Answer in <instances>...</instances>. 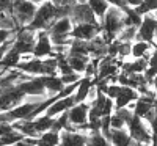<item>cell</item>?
<instances>
[{
	"instance_id": "6",
	"label": "cell",
	"mask_w": 157,
	"mask_h": 146,
	"mask_svg": "<svg viewBox=\"0 0 157 146\" xmlns=\"http://www.w3.org/2000/svg\"><path fill=\"white\" fill-rule=\"evenodd\" d=\"M33 57L36 58H47L54 57V46H52L50 36L47 30H39L36 32V41L33 47Z\"/></svg>"
},
{
	"instance_id": "30",
	"label": "cell",
	"mask_w": 157,
	"mask_h": 146,
	"mask_svg": "<svg viewBox=\"0 0 157 146\" xmlns=\"http://www.w3.org/2000/svg\"><path fill=\"white\" fill-rule=\"evenodd\" d=\"M0 29L13 30V32L17 30V25L14 24V21H13V17H11V14L8 11H2V13H0Z\"/></svg>"
},
{
	"instance_id": "5",
	"label": "cell",
	"mask_w": 157,
	"mask_h": 146,
	"mask_svg": "<svg viewBox=\"0 0 157 146\" xmlns=\"http://www.w3.org/2000/svg\"><path fill=\"white\" fill-rule=\"evenodd\" d=\"M69 19L74 25L75 24H98L99 22L86 2H74L71 5Z\"/></svg>"
},
{
	"instance_id": "7",
	"label": "cell",
	"mask_w": 157,
	"mask_h": 146,
	"mask_svg": "<svg viewBox=\"0 0 157 146\" xmlns=\"http://www.w3.org/2000/svg\"><path fill=\"white\" fill-rule=\"evenodd\" d=\"M155 25H157V19L152 14H145L143 16L141 24L137 27V41H146L154 44V33H155Z\"/></svg>"
},
{
	"instance_id": "24",
	"label": "cell",
	"mask_w": 157,
	"mask_h": 146,
	"mask_svg": "<svg viewBox=\"0 0 157 146\" xmlns=\"http://www.w3.org/2000/svg\"><path fill=\"white\" fill-rule=\"evenodd\" d=\"M32 121H33V126H35V130L38 132V135H41L43 132L52 129L55 118H50V116H47V115H39V116H36L35 119H32Z\"/></svg>"
},
{
	"instance_id": "47",
	"label": "cell",
	"mask_w": 157,
	"mask_h": 146,
	"mask_svg": "<svg viewBox=\"0 0 157 146\" xmlns=\"http://www.w3.org/2000/svg\"><path fill=\"white\" fill-rule=\"evenodd\" d=\"M0 13H2V11H0Z\"/></svg>"
},
{
	"instance_id": "46",
	"label": "cell",
	"mask_w": 157,
	"mask_h": 146,
	"mask_svg": "<svg viewBox=\"0 0 157 146\" xmlns=\"http://www.w3.org/2000/svg\"><path fill=\"white\" fill-rule=\"evenodd\" d=\"M138 146H151V144H138Z\"/></svg>"
},
{
	"instance_id": "45",
	"label": "cell",
	"mask_w": 157,
	"mask_h": 146,
	"mask_svg": "<svg viewBox=\"0 0 157 146\" xmlns=\"http://www.w3.org/2000/svg\"><path fill=\"white\" fill-rule=\"evenodd\" d=\"M72 2H86V0H72Z\"/></svg>"
},
{
	"instance_id": "9",
	"label": "cell",
	"mask_w": 157,
	"mask_h": 146,
	"mask_svg": "<svg viewBox=\"0 0 157 146\" xmlns=\"http://www.w3.org/2000/svg\"><path fill=\"white\" fill-rule=\"evenodd\" d=\"M88 109L90 104L88 102H80V104H74L72 107L68 110V121L71 126L75 129L82 124L88 123Z\"/></svg>"
},
{
	"instance_id": "27",
	"label": "cell",
	"mask_w": 157,
	"mask_h": 146,
	"mask_svg": "<svg viewBox=\"0 0 157 146\" xmlns=\"http://www.w3.org/2000/svg\"><path fill=\"white\" fill-rule=\"evenodd\" d=\"M25 137L21 134V132L17 130H11L10 134L3 135V137H0V146H14L16 143L22 141Z\"/></svg>"
},
{
	"instance_id": "32",
	"label": "cell",
	"mask_w": 157,
	"mask_h": 146,
	"mask_svg": "<svg viewBox=\"0 0 157 146\" xmlns=\"http://www.w3.org/2000/svg\"><path fill=\"white\" fill-rule=\"evenodd\" d=\"M43 69H44V75H54V74H57V58L55 57L43 58Z\"/></svg>"
},
{
	"instance_id": "13",
	"label": "cell",
	"mask_w": 157,
	"mask_h": 146,
	"mask_svg": "<svg viewBox=\"0 0 157 146\" xmlns=\"http://www.w3.org/2000/svg\"><path fill=\"white\" fill-rule=\"evenodd\" d=\"M74 104H75V102H74L72 94L64 96V98H60V96H58V98L46 109L44 115H47V116H50V118H57V116L61 115L63 112H68Z\"/></svg>"
},
{
	"instance_id": "33",
	"label": "cell",
	"mask_w": 157,
	"mask_h": 146,
	"mask_svg": "<svg viewBox=\"0 0 157 146\" xmlns=\"http://www.w3.org/2000/svg\"><path fill=\"white\" fill-rule=\"evenodd\" d=\"M69 124L68 121V112H63L61 115H58L55 118V121H54V126H52V130H55V132H61L63 129H66Z\"/></svg>"
},
{
	"instance_id": "3",
	"label": "cell",
	"mask_w": 157,
	"mask_h": 146,
	"mask_svg": "<svg viewBox=\"0 0 157 146\" xmlns=\"http://www.w3.org/2000/svg\"><path fill=\"white\" fill-rule=\"evenodd\" d=\"M35 41H36V32L25 27H19L14 32L13 36V43L11 47L16 52H19L21 55H27V54H33V47H35Z\"/></svg>"
},
{
	"instance_id": "31",
	"label": "cell",
	"mask_w": 157,
	"mask_h": 146,
	"mask_svg": "<svg viewBox=\"0 0 157 146\" xmlns=\"http://www.w3.org/2000/svg\"><path fill=\"white\" fill-rule=\"evenodd\" d=\"M39 140H43L49 144H54V146H58L60 143V132H55V130H46L43 132L41 135H39Z\"/></svg>"
},
{
	"instance_id": "12",
	"label": "cell",
	"mask_w": 157,
	"mask_h": 146,
	"mask_svg": "<svg viewBox=\"0 0 157 146\" xmlns=\"http://www.w3.org/2000/svg\"><path fill=\"white\" fill-rule=\"evenodd\" d=\"M140 96V93L135 90V88H130V86H121L120 85V91H118L116 98L113 99V104H115V110L118 109H124V107H129L132 102H135Z\"/></svg>"
},
{
	"instance_id": "40",
	"label": "cell",
	"mask_w": 157,
	"mask_h": 146,
	"mask_svg": "<svg viewBox=\"0 0 157 146\" xmlns=\"http://www.w3.org/2000/svg\"><path fill=\"white\" fill-rule=\"evenodd\" d=\"M13 0H0V11H10Z\"/></svg>"
},
{
	"instance_id": "20",
	"label": "cell",
	"mask_w": 157,
	"mask_h": 146,
	"mask_svg": "<svg viewBox=\"0 0 157 146\" xmlns=\"http://www.w3.org/2000/svg\"><path fill=\"white\" fill-rule=\"evenodd\" d=\"M43 83H44L47 96H55V94H58V93L64 88V83L61 82V79H60L58 74L43 75Z\"/></svg>"
},
{
	"instance_id": "21",
	"label": "cell",
	"mask_w": 157,
	"mask_h": 146,
	"mask_svg": "<svg viewBox=\"0 0 157 146\" xmlns=\"http://www.w3.org/2000/svg\"><path fill=\"white\" fill-rule=\"evenodd\" d=\"M11 126H13L14 130L21 132L25 138H36V137H39L38 132L35 130V126H33L32 119H19V121H13Z\"/></svg>"
},
{
	"instance_id": "14",
	"label": "cell",
	"mask_w": 157,
	"mask_h": 146,
	"mask_svg": "<svg viewBox=\"0 0 157 146\" xmlns=\"http://www.w3.org/2000/svg\"><path fill=\"white\" fill-rule=\"evenodd\" d=\"M72 27H74V24L71 22L69 16H63V17H57L52 22L47 33L49 36H71Z\"/></svg>"
},
{
	"instance_id": "34",
	"label": "cell",
	"mask_w": 157,
	"mask_h": 146,
	"mask_svg": "<svg viewBox=\"0 0 157 146\" xmlns=\"http://www.w3.org/2000/svg\"><path fill=\"white\" fill-rule=\"evenodd\" d=\"M130 44L132 43H121L116 39V57L121 60L130 57Z\"/></svg>"
},
{
	"instance_id": "1",
	"label": "cell",
	"mask_w": 157,
	"mask_h": 146,
	"mask_svg": "<svg viewBox=\"0 0 157 146\" xmlns=\"http://www.w3.org/2000/svg\"><path fill=\"white\" fill-rule=\"evenodd\" d=\"M57 19V11H55V5L50 0H44L43 3H39L36 6V13L32 19V22L27 25L29 29L39 32V30H49V27L52 25Z\"/></svg>"
},
{
	"instance_id": "18",
	"label": "cell",
	"mask_w": 157,
	"mask_h": 146,
	"mask_svg": "<svg viewBox=\"0 0 157 146\" xmlns=\"http://www.w3.org/2000/svg\"><path fill=\"white\" fill-rule=\"evenodd\" d=\"M154 50V44L146 41H137L130 44V57L132 58H145L148 60Z\"/></svg>"
},
{
	"instance_id": "4",
	"label": "cell",
	"mask_w": 157,
	"mask_h": 146,
	"mask_svg": "<svg viewBox=\"0 0 157 146\" xmlns=\"http://www.w3.org/2000/svg\"><path fill=\"white\" fill-rule=\"evenodd\" d=\"M148 126L149 124L143 118H138L134 115L132 119L127 123L126 129H129L127 132L138 144H151V130Z\"/></svg>"
},
{
	"instance_id": "15",
	"label": "cell",
	"mask_w": 157,
	"mask_h": 146,
	"mask_svg": "<svg viewBox=\"0 0 157 146\" xmlns=\"http://www.w3.org/2000/svg\"><path fill=\"white\" fill-rule=\"evenodd\" d=\"M16 69H19L21 72L27 74V75H44L43 58L32 57L29 60H21L16 66Z\"/></svg>"
},
{
	"instance_id": "23",
	"label": "cell",
	"mask_w": 157,
	"mask_h": 146,
	"mask_svg": "<svg viewBox=\"0 0 157 146\" xmlns=\"http://www.w3.org/2000/svg\"><path fill=\"white\" fill-rule=\"evenodd\" d=\"M19 61H21V54H19V52H16L14 49L10 46V49L6 50V54L3 55L2 61H0V71L16 68Z\"/></svg>"
},
{
	"instance_id": "11",
	"label": "cell",
	"mask_w": 157,
	"mask_h": 146,
	"mask_svg": "<svg viewBox=\"0 0 157 146\" xmlns=\"http://www.w3.org/2000/svg\"><path fill=\"white\" fill-rule=\"evenodd\" d=\"M155 96H148V94H140L135 102L129 105V109L134 112L135 116L138 118H145L154 107H155Z\"/></svg>"
},
{
	"instance_id": "10",
	"label": "cell",
	"mask_w": 157,
	"mask_h": 146,
	"mask_svg": "<svg viewBox=\"0 0 157 146\" xmlns=\"http://www.w3.org/2000/svg\"><path fill=\"white\" fill-rule=\"evenodd\" d=\"M88 134L80 130H61L60 132V143L58 146H86Z\"/></svg>"
},
{
	"instance_id": "41",
	"label": "cell",
	"mask_w": 157,
	"mask_h": 146,
	"mask_svg": "<svg viewBox=\"0 0 157 146\" xmlns=\"http://www.w3.org/2000/svg\"><path fill=\"white\" fill-rule=\"evenodd\" d=\"M52 3H54L55 6H63V5H71V3H74L72 0H50Z\"/></svg>"
},
{
	"instance_id": "22",
	"label": "cell",
	"mask_w": 157,
	"mask_h": 146,
	"mask_svg": "<svg viewBox=\"0 0 157 146\" xmlns=\"http://www.w3.org/2000/svg\"><path fill=\"white\" fill-rule=\"evenodd\" d=\"M66 60L69 68L77 72V74H83L86 69V64L90 61V57H83V55H72V54H66Z\"/></svg>"
},
{
	"instance_id": "42",
	"label": "cell",
	"mask_w": 157,
	"mask_h": 146,
	"mask_svg": "<svg viewBox=\"0 0 157 146\" xmlns=\"http://www.w3.org/2000/svg\"><path fill=\"white\" fill-rule=\"evenodd\" d=\"M124 2H126V5H127V6L135 8V6H138V5L141 3V0H124Z\"/></svg>"
},
{
	"instance_id": "17",
	"label": "cell",
	"mask_w": 157,
	"mask_h": 146,
	"mask_svg": "<svg viewBox=\"0 0 157 146\" xmlns=\"http://www.w3.org/2000/svg\"><path fill=\"white\" fill-rule=\"evenodd\" d=\"M94 85V80L91 77H80V80L77 83V88L75 91L72 93V98H74V102L75 104H80V102H86V98H88V93L91 90V86Z\"/></svg>"
},
{
	"instance_id": "26",
	"label": "cell",
	"mask_w": 157,
	"mask_h": 146,
	"mask_svg": "<svg viewBox=\"0 0 157 146\" xmlns=\"http://www.w3.org/2000/svg\"><path fill=\"white\" fill-rule=\"evenodd\" d=\"M135 36H137V27H134V25H124L115 39H118L121 43H132V41H135Z\"/></svg>"
},
{
	"instance_id": "39",
	"label": "cell",
	"mask_w": 157,
	"mask_h": 146,
	"mask_svg": "<svg viewBox=\"0 0 157 146\" xmlns=\"http://www.w3.org/2000/svg\"><path fill=\"white\" fill-rule=\"evenodd\" d=\"M11 43H13V39H11V41H8V43H5V44H0V61H2V58H3V55L6 54V50L10 49V46H11Z\"/></svg>"
},
{
	"instance_id": "2",
	"label": "cell",
	"mask_w": 157,
	"mask_h": 146,
	"mask_svg": "<svg viewBox=\"0 0 157 146\" xmlns=\"http://www.w3.org/2000/svg\"><path fill=\"white\" fill-rule=\"evenodd\" d=\"M36 3L30 2V0H13L11 8H10V14L14 21V24L19 27H25L29 25L36 13Z\"/></svg>"
},
{
	"instance_id": "48",
	"label": "cell",
	"mask_w": 157,
	"mask_h": 146,
	"mask_svg": "<svg viewBox=\"0 0 157 146\" xmlns=\"http://www.w3.org/2000/svg\"><path fill=\"white\" fill-rule=\"evenodd\" d=\"M0 72H2V71H0Z\"/></svg>"
},
{
	"instance_id": "28",
	"label": "cell",
	"mask_w": 157,
	"mask_h": 146,
	"mask_svg": "<svg viewBox=\"0 0 157 146\" xmlns=\"http://www.w3.org/2000/svg\"><path fill=\"white\" fill-rule=\"evenodd\" d=\"M135 11L140 13L141 16L151 14V13L157 11V0H141V3L135 6Z\"/></svg>"
},
{
	"instance_id": "19",
	"label": "cell",
	"mask_w": 157,
	"mask_h": 146,
	"mask_svg": "<svg viewBox=\"0 0 157 146\" xmlns=\"http://www.w3.org/2000/svg\"><path fill=\"white\" fill-rule=\"evenodd\" d=\"M148 68V60L145 58H132L130 61H121L120 69L127 74H143Z\"/></svg>"
},
{
	"instance_id": "37",
	"label": "cell",
	"mask_w": 157,
	"mask_h": 146,
	"mask_svg": "<svg viewBox=\"0 0 157 146\" xmlns=\"http://www.w3.org/2000/svg\"><path fill=\"white\" fill-rule=\"evenodd\" d=\"M113 109H115L113 99L105 96V102H104V107H102V116H110L113 113Z\"/></svg>"
},
{
	"instance_id": "35",
	"label": "cell",
	"mask_w": 157,
	"mask_h": 146,
	"mask_svg": "<svg viewBox=\"0 0 157 146\" xmlns=\"http://www.w3.org/2000/svg\"><path fill=\"white\" fill-rule=\"evenodd\" d=\"M110 127L112 129H126V123L123 121V118L118 113H112L110 115Z\"/></svg>"
},
{
	"instance_id": "36",
	"label": "cell",
	"mask_w": 157,
	"mask_h": 146,
	"mask_svg": "<svg viewBox=\"0 0 157 146\" xmlns=\"http://www.w3.org/2000/svg\"><path fill=\"white\" fill-rule=\"evenodd\" d=\"M80 74H77V72H69V74H64V75H60L61 79V82L64 85H71V83H77L78 80H80Z\"/></svg>"
},
{
	"instance_id": "38",
	"label": "cell",
	"mask_w": 157,
	"mask_h": 146,
	"mask_svg": "<svg viewBox=\"0 0 157 146\" xmlns=\"http://www.w3.org/2000/svg\"><path fill=\"white\" fill-rule=\"evenodd\" d=\"M11 130H14L13 126H11V123H8V121H2V123H0V137L10 134Z\"/></svg>"
},
{
	"instance_id": "43",
	"label": "cell",
	"mask_w": 157,
	"mask_h": 146,
	"mask_svg": "<svg viewBox=\"0 0 157 146\" xmlns=\"http://www.w3.org/2000/svg\"><path fill=\"white\" fill-rule=\"evenodd\" d=\"M151 88H152V91H154L155 94H157V74L154 75V79L151 80Z\"/></svg>"
},
{
	"instance_id": "8",
	"label": "cell",
	"mask_w": 157,
	"mask_h": 146,
	"mask_svg": "<svg viewBox=\"0 0 157 146\" xmlns=\"http://www.w3.org/2000/svg\"><path fill=\"white\" fill-rule=\"evenodd\" d=\"M101 33V24H75L71 30L72 39H80V41H91Z\"/></svg>"
},
{
	"instance_id": "25",
	"label": "cell",
	"mask_w": 157,
	"mask_h": 146,
	"mask_svg": "<svg viewBox=\"0 0 157 146\" xmlns=\"http://www.w3.org/2000/svg\"><path fill=\"white\" fill-rule=\"evenodd\" d=\"M88 6L91 8V11H93V14L98 17V21H101L104 17V14L107 13L109 10V2H105V0H86Z\"/></svg>"
},
{
	"instance_id": "29",
	"label": "cell",
	"mask_w": 157,
	"mask_h": 146,
	"mask_svg": "<svg viewBox=\"0 0 157 146\" xmlns=\"http://www.w3.org/2000/svg\"><path fill=\"white\" fill-rule=\"evenodd\" d=\"M86 146H112V144H110V141L105 137L101 134V132H90Z\"/></svg>"
},
{
	"instance_id": "44",
	"label": "cell",
	"mask_w": 157,
	"mask_h": 146,
	"mask_svg": "<svg viewBox=\"0 0 157 146\" xmlns=\"http://www.w3.org/2000/svg\"><path fill=\"white\" fill-rule=\"evenodd\" d=\"M30 2H33V3H36V5H39V3H43L44 0H30Z\"/></svg>"
},
{
	"instance_id": "16",
	"label": "cell",
	"mask_w": 157,
	"mask_h": 146,
	"mask_svg": "<svg viewBox=\"0 0 157 146\" xmlns=\"http://www.w3.org/2000/svg\"><path fill=\"white\" fill-rule=\"evenodd\" d=\"M109 141L112 146H138V143L130 137L126 129H112Z\"/></svg>"
}]
</instances>
